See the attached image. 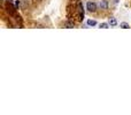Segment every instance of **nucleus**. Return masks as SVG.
I'll return each instance as SVG.
<instances>
[{
	"instance_id": "obj_1",
	"label": "nucleus",
	"mask_w": 131,
	"mask_h": 115,
	"mask_svg": "<svg viewBox=\"0 0 131 115\" xmlns=\"http://www.w3.org/2000/svg\"><path fill=\"white\" fill-rule=\"evenodd\" d=\"M97 8H98V6L94 1H89L88 4H86V9H88L89 12H91V13L97 12Z\"/></svg>"
},
{
	"instance_id": "obj_2",
	"label": "nucleus",
	"mask_w": 131,
	"mask_h": 115,
	"mask_svg": "<svg viewBox=\"0 0 131 115\" xmlns=\"http://www.w3.org/2000/svg\"><path fill=\"white\" fill-rule=\"evenodd\" d=\"M99 7L101 9H104V11H106V9L108 8V1H107V0H100Z\"/></svg>"
},
{
	"instance_id": "obj_3",
	"label": "nucleus",
	"mask_w": 131,
	"mask_h": 115,
	"mask_svg": "<svg viewBox=\"0 0 131 115\" xmlns=\"http://www.w3.org/2000/svg\"><path fill=\"white\" fill-rule=\"evenodd\" d=\"M75 27V23L74 22H66L64 23V28H68V29H71V28Z\"/></svg>"
},
{
	"instance_id": "obj_4",
	"label": "nucleus",
	"mask_w": 131,
	"mask_h": 115,
	"mask_svg": "<svg viewBox=\"0 0 131 115\" xmlns=\"http://www.w3.org/2000/svg\"><path fill=\"white\" fill-rule=\"evenodd\" d=\"M109 24H111L112 27H115V25L117 24V21H116L114 17H111L109 18Z\"/></svg>"
},
{
	"instance_id": "obj_5",
	"label": "nucleus",
	"mask_w": 131,
	"mask_h": 115,
	"mask_svg": "<svg viewBox=\"0 0 131 115\" xmlns=\"http://www.w3.org/2000/svg\"><path fill=\"white\" fill-rule=\"evenodd\" d=\"M88 25H90V27H94V25H97V21H94V20H88Z\"/></svg>"
},
{
	"instance_id": "obj_6",
	"label": "nucleus",
	"mask_w": 131,
	"mask_h": 115,
	"mask_svg": "<svg viewBox=\"0 0 131 115\" xmlns=\"http://www.w3.org/2000/svg\"><path fill=\"white\" fill-rule=\"evenodd\" d=\"M120 27L122 28V29H128V28H130V27H129V24H128L127 22H123V23H121V24H120Z\"/></svg>"
},
{
	"instance_id": "obj_7",
	"label": "nucleus",
	"mask_w": 131,
	"mask_h": 115,
	"mask_svg": "<svg viewBox=\"0 0 131 115\" xmlns=\"http://www.w3.org/2000/svg\"><path fill=\"white\" fill-rule=\"evenodd\" d=\"M7 8H8V12H9L10 14H13L14 11H15V9H14V7L12 6V5H8V6H7Z\"/></svg>"
},
{
	"instance_id": "obj_8",
	"label": "nucleus",
	"mask_w": 131,
	"mask_h": 115,
	"mask_svg": "<svg viewBox=\"0 0 131 115\" xmlns=\"http://www.w3.org/2000/svg\"><path fill=\"white\" fill-rule=\"evenodd\" d=\"M108 27H109L108 23H100V28H102V29H107Z\"/></svg>"
},
{
	"instance_id": "obj_9",
	"label": "nucleus",
	"mask_w": 131,
	"mask_h": 115,
	"mask_svg": "<svg viewBox=\"0 0 131 115\" xmlns=\"http://www.w3.org/2000/svg\"><path fill=\"white\" fill-rule=\"evenodd\" d=\"M20 4H21L20 0H16L15 1V8H18V7H20Z\"/></svg>"
},
{
	"instance_id": "obj_10",
	"label": "nucleus",
	"mask_w": 131,
	"mask_h": 115,
	"mask_svg": "<svg viewBox=\"0 0 131 115\" xmlns=\"http://www.w3.org/2000/svg\"><path fill=\"white\" fill-rule=\"evenodd\" d=\"M114 2H115V4H117V2H118V0H114Z\"/></svg>"
}]
</instances>
